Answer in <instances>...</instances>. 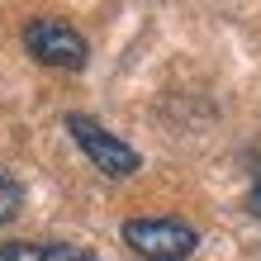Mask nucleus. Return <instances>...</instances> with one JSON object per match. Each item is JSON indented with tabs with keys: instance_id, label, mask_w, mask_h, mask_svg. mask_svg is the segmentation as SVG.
<instances>
[{
	"instance_id": "nucleus-3",
	"label": "nucleus",
	"mask_w": 261,
	"mask_h": 261,
	"mask_svg": "<svg viewBox=\"0 0 261 261\" xmlns=\"http://www.w3.org/2000/svg\"><path fill=\"white\" fill-rule=\"evenodd\" d=\"M24 48L38 57L43 67H57V71H81L86 67V38L76 34L67 19H29L24 24Z\"/></svg>"
},
{
	"instance_id": "nucleus-6",
	"label": "nucleus",
	"mask_w": 261,
	"mask_h": 261,
	"mask_svg": "<svg viewBox=\"0 0 261 261\" xmlns=\"http://www.w3.org/2000/svg\"><path fill=\"white\" fill-rule=\"evenodd\" d=\"M0 261H43V242H0Z\"/></svg>"
},
{
	"instance_id": "nucleus-4",
	"label": "nucleus",
	"mask_w": 261,
	"mask_h": 261,
	"mask_svg": "<svg viewBox=\"0 0 261 261\" xmlns=\"http://www.w3.org/2000/svg\"><path fill=\"white\" fill-rule=\"evenodd\" d=\"M19 204H24V190H19V180L0 176V223H10L14 214H19Z\"/></svg>"
},
{
	"instance_id": "nucleus-2",
	"label": "nucleus",
	"mask_w": 261,
	"mask_h": 261,
	"mask_svg": "<svg viewBox=\"0 0 261 261\" xmlns=\"http://www.w3.org/2000/svg\"><path fill=\"white\" fill-rule=\"evenodd\" d=\"M124 242L143 261H186L199 247V233L180 219H128Z\"/></svg>"
},
{
	"instance_id": "nucleus-1",
	"label": "nucleus",
	"mask_w": 261,
	"mask_h": 261,
	"mask_svg": "<svg viewBox=\"0 0 261 261\" xmlns=\"http://www.w3.org/2000/svg\"><path fill=\"white\" fill-rule=\"evenodd\" d=\"M67 128H71V138H76V147L90 157V166H95L100 176H114V180H124V176H133L138 166H143V157L124 143V138H114L105 124H95L90 114H67Z\"/></svg>"
},
{
	"instance_id": "nucleus-7",
	"label": "nucleus",
	"mask_w": 261,
	"mask_h": 261,
	"mask_svg": "<svg viewBox=\"0 0 261 261\" xmlns=\"http://www.w3.org/2000/svg\"><path fill=\"white\" fill-rule=\"evenodd\" d=\"M247 209L261 219V157H252V190H247Z\"/></svg>"
},
{
	"instance_id": "nucleus-5",
	"label": "nucleus",
	"mask_w": 261,
	"mask_h": 261,
	"mask_svg": "<svg viewBox=\"0 0 261 261\" xmlns=\"http://www.w3.org/2000/svg\"><path fill=\"white\" fill-rule=\"evenodd\" d=\"M43 261H100V256L76 242H43Z\"/></svg>"
}]
</instances>
